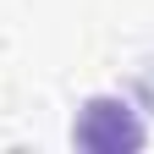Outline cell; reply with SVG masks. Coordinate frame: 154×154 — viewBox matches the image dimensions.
Segmentation results:
<instances>
[{"label":"cell","mask_w":154,"mask_h":154,"mask_svg":"<svg viewBox=\"0 0 154 154\" xmlns=\"http://www.w3.org/2000/svg\"><path fill=\"white\" fill-rule=\"evenodd\" d=\"M72 143L88 149V154H121V149H143L149 132H143V121L121 99H105L99 94V99H88L83 116L72 121Z\"/></svg>","instance_id":"1"}]
</instances>
